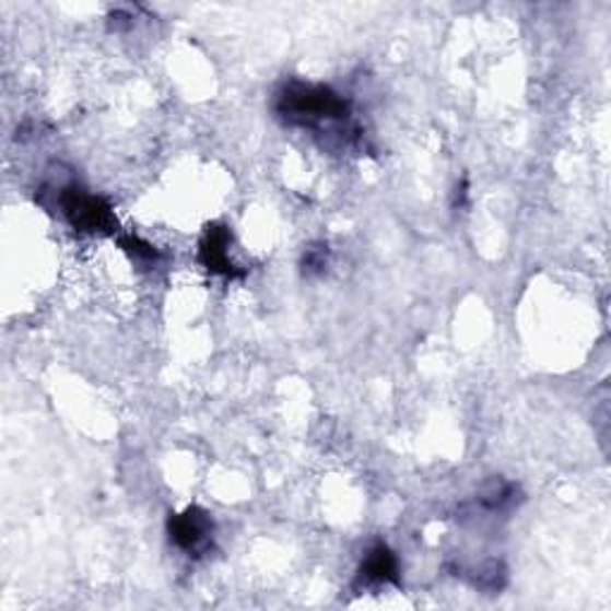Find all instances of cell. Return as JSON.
<instances>
[{
  "label": "cell",
  "instance_id": "6da1fadb",
  "mask_svg": "<svg viewBox=\"0 0 611 611\" xmlns=\"http://www.w3.org/2000/svg\"><path fill=\"white\" fill-rule=\"evenodd\" d=\"M275 115L287 127L334 137L344 146L361 141V129L354 122L351 103L325 84L284 82L275 94Z\"/></svg>",
  "mask_w": 611,
  "mask_h": 611
},
{
  "label": "cell",
  "instance_id": "7a4b0ae2",
  "mask_svg": "<svg viewBox=\"0 0 611 611\" xmlns=\"http://www.w3.org/2000/svg\"><path fill=\"white\" fill-rule=\"evenodd\" d=\"M56 201L64 220L80 232H113L117 230V218L106 199L89 193L86 189L68 185L60 187Z\"/></svg>",
  "mask_w": 611,
  "mask_h": 611
},
{
  "label": "cell",
  "instance_id": "3957f363",
  "mask_svg": "<svg viewBox=\"0 0 611 611\" xmlns=\"http://www.w3.org/2000/svg\"><path fill=\"white\" fill-rule=\"evenodd\" d=\"M213 518L199 506H187L185 512L173 514L167 518V536L177 550L189 556H201L213 544Z\"/></svg>",
  "mask_w": 611,
  "mask_h": 611
},
{
  "label": "cell",
  "instance_id": "277c9868",
  "mask_svg": "<svg viewBox=\"0 0 611 611\" xmlns=\"http://www.w3.org/2000/svg\"><path fill=\"white\" fill-rule=\"evenodd\" d=\"M230 242L232 234L225 225H211L203 232V239L199 244V261L211 275H220L227 280L244 275V270H237V266L232 263Z\"/></svg>",
  "mask_w": 611,
  "mask_h": 611
},
{
  "label": "cell",
  "instance_id": "5b68a950",
  "mask_svg": "<svg viewBox=\"0 0 611 611\" xmlns=\"http://www.w3.org/2000/svg\"><path fill=\"white\" fill-rule=\"evenodd\" d=\"M399 559L397 554L387 548V544L378 542L366 552V559L361 562L356 585L363 588H373V585H399Z\"/></svg>",
  "mask_w": 611,
  "mask_h": 611
},
{
  "label": "cell",
  "instance_id": "8992f818",
  "mask_svg": "<svg viewBox=\"0 0 611 611\" xmlns=\"http://www.w3.org/2000/svg\"><path fill=\"white\" fill-rule=\"evenodd\" d=\"M516 502H518V485L506 483L502 478L490 480L475 497V506L483 514H506L514 509Z\"/></svg>",
  "mask_w": 611,
  "mask_h": 611
},
{
  "label": "cell",
  "instance_id": "52a82bcc",
  "mask_svg": "<svg viewBox=\"0 0 611 611\" xmlns=\"http://www.w3.org/2000/svg\"><path fill=\"white\" fill-rule=\"evenodd\" d=\"M330 266V249L325 242L310 244L302 258V272L306 278H318Z\"/></svg>",
  "mask_w": 611,
  "mask_h": 611
},
{
  "label": "cell",
  "instance_id": "ba28073f",
  "mask_svg": "<svg viewBox=\"0 0 611 611\" xmlns=\"http://www.w3.org/2000/svg\"><path fill=\"white\" fill-rule=\"evenodd\" d=\"M117 242H120L122 249L129 256H132L137 263H146V266L158 263V258H161L158 249H155V246H151L149 242H144L141 237H137V234H125V237H120Z\"/></svg>",
  "mask_w": 611,
  "mask_h": 611
}]
</instances>
